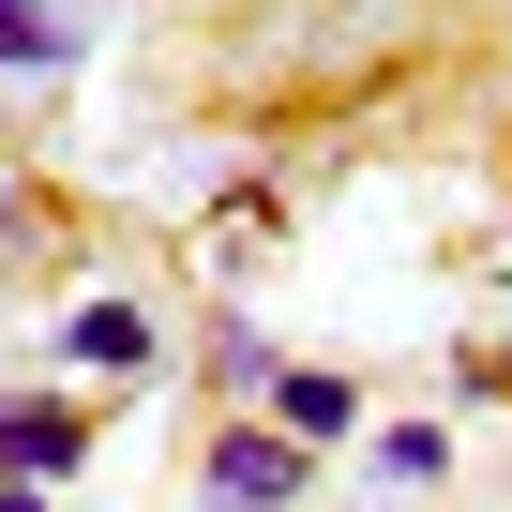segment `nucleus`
Instances as JSON below:
<instances>
[{
  "instance_id": "20e7f679",
  "label": "nucleus",
  "mask_w": 512,
  "mask_h": 512,
  "mask_svg": "<svg viewBox=\"0 0 512 512\" xmlns=\"http://www.w3.org/2000/svg\"><path fill=\"white\" fill-rule=\"evenodd\" d=\"M256 422H287L302 452H332V437L362 422V377H332V362H287V377H272V407H256Z\"/></svg>"
},
{
  "instance_id": "0eeeda50",
  "label": "nucleus",
  "mask_w": 512,
  "mask_h": 512,
  "mask_svg": "<svg viewBox=\"0 0 512 512\" xmlns=\"http://www.w3.org/2000/svg\"><path fill=\"white\" fill-rule=\"evenodd\" d=\"M377 467H392V482H452V437H437V422H392Z\"/></svg>"
},
{
  "instance_id": "6e6552de",
  "label": "nucleus",
  "mask_w": 512,
  "mask_h": 512,
  "mask_svg": "<svg viewBox=\"0 0 512 512\" xmlns=\"http://www.w3.org/2000/svg\"><path fill=\"white\" fill-rule=\"evenodd\" d=\"M46 497H61V482H0V512H46Z\"/></svg>"
},
{
  "instance_id": "f03ea898",
  "label": "nucleus",
  "mask_w": 512,
  "mask_h": 512,
  "mask_svg": "<svg viewBox=\"0 0 512 512\" xmlns=\"http://www.w3.org/2000/svg\"><path fill=\"white\" fill-rule=\"evenodd\" d=\"M76 452H91L76 392H0V482H76Z\"/></svg>"
},
{
  "instance_id": "7ed1b4c3",
  "label": "nucleus",
  "mask_w": 512,
  "mask_h": 512,
  "mask_svg": "<svg viewBox=\"0 0 512 512\" xmlns=\"http://www.w3.org/2000/svg\"><path fill=\"white\" fill-rule=\"evenodd\" d=\"M61 362L76 377H166V317L151 302H76L61 317Z\"/></svg>"
},
{
  "instance_id": "39448f33",
  "label": "nucleus",
  "mask_w": 512,
  "mask_h": 512,
  "mask_svg": "<svg viewBox=\"0 0 512 512\" xmlns=\"http://www.w3.org/2000/svg\"><path fill=\"white\" fill-rule=\"evenodd\" d=\"M0 61H16V76H61L76 61V16H61V0H0Z\"/></svg>"
},
{
  "instance_id": "423d86ee",
  "label": "nucleus",
  "mask_w": 512,
  "mask_h": 512,
  "mask_svg": "<svg viewBox=\"0 0 512 512\" xmlns=\"http://www.w3.org/2000/svg\"><path fill=\"white\" fill-rule=\"evenodd\" d=\"M211 377H226L241 407H272V377H287V347L256 332V317H226V332H211Z\"/></svg>"
},
{
  "instance_id": "f257e3e1",
  "label": "nucleus",
  "mask_w": 512,
  "mask_h": 512,
  "mask_svg": "<svg viewBox=\"0 0 512 512\" xmlns=\"http://www.w3.org/2000/svg\"><path fill=\"white\" fill-rule=\"evenodd\" d=\"M302 497H317V452L287 422H226L196 452V512H302Z\"/></svg>"
}]
</instances>
